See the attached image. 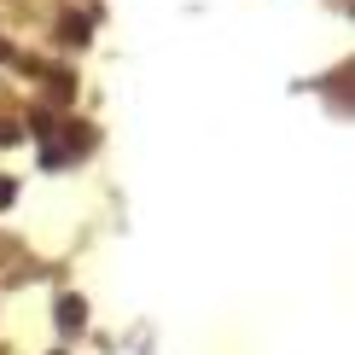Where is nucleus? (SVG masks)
Instances as JSON below:
<instances>
[]
</instances>
